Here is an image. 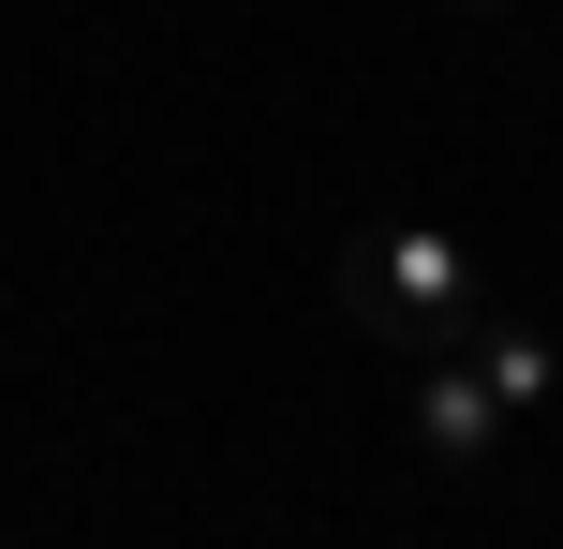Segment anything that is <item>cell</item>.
Wrapping results in <instances>:
<instances>
[{
    "mask_svg": "<svg viewBox=\"0 0 563 549\" xmlns=\"http://www.w3.org/2000/svg\"><path fill=\"white\" fill-rule=\"evenodd\" d=\"M460 15H475V30H519V15H534V0H460Z\"/></svg>",
    "mask_w": 563,
    "mask_h": 549,
    "instance_id": "277c9868",
    "label": "cell"
},
{
    "mask_svg": "<svg viewBox=\"0 0 563 549\" xmlns=\"http://www.w3.org/2000/svg\"><path fill=\"white\" fill-rule=\"evenodd\" d=\"M341 312L371 342H400V356H445L489 312V283H475V253L445 223H371V238H341Z\"/></svg>",
    "mask_w": 563,
    "mask_h": 549,
    "instance_id": "6da1fadb",
    "label": "cell"
},
{
    "mask_svg": "<svg viewBox=\"0 0 563 549\" xmlns=\"http://www.w3.org/2000/svg\"><path fill=\"white\" fill-rule=\"evenodd\" d=\"M505 431H519V416L505 402H489V372H475V356H416V446H430V461H445V475H475V461H505Z\"/></svg>",
    "mask_w": 563,
    "mask_h": 549,
    "instance_id": "7a4b0ae2",
    "label": "cell"
},
{
    "mask_svg": "<svg viewBox=\"0 0 563 549\" xmlns=\"http://www.w3.org/2000/svg\"><path fill=\"white\" fill-rule=\"evenodd\" d=\"M460 356L489 372V402H505V416L563 402V342H549V327H519V312H475V327H460Z\"/></svg>",
    "mask_w": 563,
    "mask_h": 549,
    "instance_id": "3957f363",
    "label": "cell"
}]
</instances>
